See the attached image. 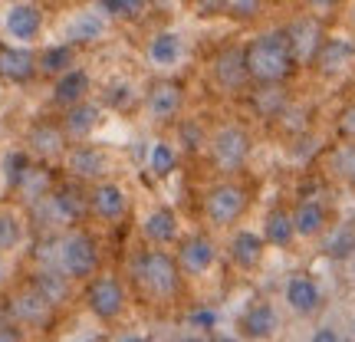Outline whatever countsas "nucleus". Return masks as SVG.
Segmentation results:
<instances>
[{"label":"nucleus","mask_w":355,"mask_h":342,"mask_svg":"<svg viewBox=\"0 0 355 342\" xmlns=\"http://www.w3.org/2000/svg\"><path fill=\"white\" fill-rule=\"evenodd\" d=\"M243 60H247V76L260 83V86H279L293 76L296 60H293L290 40L283 30L273 33H260L243 46Z\"/></svg>","instance_id":"f257e3e1"},{"label":"nucleus","mask_w":355,"mask_h":342,"mask_svg":"<svg viewBox=\"0 0 355 342\" xmlns=\"http://www.w3.org/2000/svg\"><path fill=\"white\" fill-rule=\"evenodd\" d=\"M139 280L145 283V290L152 296H175L178 293V283H181V270H178V260L168 257L165 250H145L139 257V266H135Z\"/></svg>","instance_id":"f03ea898"},{"label":"nucleus","mask_w":355,"mask_h":342,"mask_svg":"<svg viewBox=\"0 0 355 342\" xmlns=\"http://www.w3.org/2000/svg\"><path fill=\"white\" fill-rule=\"evenodd\" d=\"M243 211H247V191H243L241 185H234V181H224V185L211 188L207 198H204V217H207L214 228L234 224Z\"/></svg>","instance_id":"7ed1b4c3"},{"label":"nucleus","mask_w":355,"mask_h":342,"mask_svg":"<svg viewBox=\"0 0 355 342\" xmlns=\"http://www.w3.org/2000/svg\"><path fill=\"white\" fill-rule=\"evenodd\" d=\"M60 264L73 280H86L96 273V264H99V250H96V241L89 234H66L60 241Z\"/></svg>","instance_id":"20e7f679"},{"label":"nucleus","mask_w":355,"mask_h":342,"mask_svg":"<svg viewBox=\"0 0 355 342\" xmlns=\"http://www.w3.org/2000/svg\"><path fill=\"white\" fill-rule=\"evenodd\" d=\"M283 33H286V40H290V50H293L296 66L316 63L319 50H322V43H326L322 24H319L316 17H300V20H293Z\"/></svg>","instance_id":"39448f33"},{"label":"nucleus","mask_w":355,"mask_h":342,"mask_svg":"<svg viewBox=\"0 0 355 342\" xmlns=\"http://www.w3.org/2000/svg\"><path fill=\"white\" fill-rule=\"evenodd\" d=\"M211 155L220 171H237L250 155V135L241 126H224L211 142Z\"/></svg>","instance_id":"423d86ee"},{"label":"nucleus","mask_w":355,"mask_h":342,"mask_svg":"<svg viewBox=\"0 0 355 342\" xmlns=\"http://www.w3.org/2000/svg\"><path fill=\"white\" fill-rule=\"evenodd\" d=\"M86 303L99 319H115L125 309V293H122V287L112 277H96L89 283Z\"/></svg>","instance_id":"0eeeda50"},{"label":"nucleus","mask_w":355,"mask_h":342,"mask_svg":"<svg viewBox=\"0 0 355 342\" xmlns=\"http://www.w3.org/2000/svg\"><path fill=\"white\" fill-rule=\"evenodd\" d=\"M145 105H148L152 119L168 122V119H175V115L181 112V105H184V89H181V83H175V79H158V83H152V89L145 92Z\"/></svg>","instance_id":"6e6552de"},{"label":"nucleus","mask_w":355,"mask_h":342,"mask_svg":"<svg viewBox=\"0 0 355 342\" xmlns=\"http://www.w3.org/2000/svg\"><path fill=\"white\" fill-rule=\"evenodd\" d=\"M89 207H92V214L102 217V221H119V217H125V211H128V194L122 185L102 181V185H96L92 194H89Z\"/></svg>","instance_id":"1a4fd4ad"},{"label":"nucleus","mask_w":355,"mask_h":342,"mask_svg":"<svg viewBox=\"0 0 355 342\" xmlns=\"http://www.w3.org/2000/svg\"><path fill=\"white\" fill-rule=\"evenodd\" d=\"M214 79L220 83L224 89H241L247 86V60H243V50H234V46H227V50L217 53L214 60Z\"/></svg>","instance_id":"9d476101"},{"label":"nucleus","mask_w":355,"mask_h":342,"mask_svg":"<svg viewBox=\"0 0 355 342\" xmlns=\"http://www.w3.org/2000/svg\"><path fill=\"white\" fill-rule=\"evenodd\" d=\"M66 171L73 178H102L105 175V155L96 145H73L66 152Z\"/></svg>","instance_id":"9b49d317"},{"label":"nucleus","mask_w":355,"mask_h":342,"mask_svg":"<svg viewBox=\"0 0 355 342\" xmlns=\"http://www.w3.org/2000/svg\"><path fill=\"white\" fill-rule=\"evenodd\" d=\"M214 264V243L207 241L204 234H194L178 247V266L188 273H204L207 266Z\"/></svg>","instance_id":"f8f14e48"},{"label":"nucleus","mask_w":355,"mask_h":342,"mask_svg":"<svg viewBox=\"0 0 355 342\" xmlns=\"http://www.w3.org/2000/svg\"><path fill=\"white\" fill-rule=\"evenodd\" d=\"M37 56L30 50L20 46H0V76L10 79V83H26V79L37 73Z\"/></svg>","instance_id":"ddd939ff"},{"label":"nucleus","mask_w":355,"mask_h":342,"mask_svg":"<svg viewBox=\"0 0 355 342\" xmlns=\"http://www.w3.org/2000/svg\"><path fill=\"white\" fill-rule=\"evenodd\" d=\"M89 96V73L86 69H66L63 76H56V86H53V99L66 105V109H73L79 102H86Z\"/></svg>","instance_id":"4468645a"},{"label":"nucleus","mask_w":355,"mask_h":342,"mask_svg":"<svg viewBox=\"0 0 355 342\" xmlns=\"http://www.w3.org/2000/svg\"><path fill=\"white\" fill-rule=\"evenodd\" d=\"M66 128L56 126V122H37L30 128V148L43 158H56V155H66Z\"/></svg>","instance_id":"2eb2a0df"},{"label":"nucleus","mask_w":355,"mask_h":342,"mask_svg":"<svg viewBox=\"0 0 355 342\" xmlns=\"http://www.w3.org/2000/svg\"><path fill=\"white\" fill-rule=\"evenodd\" d=\"M43 30V13L33 3H17L7 13V33L13 40H33Z\"/></svg>","instance_id":"dca6fc26"},{"label":"nucleus","mask_w":355,"mask_h":342,"mask_svg":"<svg viewBox=\"0 0 355 342\" xmlns=\"http://www.w3.org/2000/svg\"><path fill=\"white\" fill-rule=\"evenodd\" d=\"M99 105H92V102H79L73 109H66V119H63V128L69 139H86L96 132L99 126Z\"/></svg>","instance_id":"f3484780"},{"label":"nucleus","mask_w":355,"mask_h":342,"mask_svg":"<svg viewBox=\"0 0 355 342\" xmlns=\"http://www.w3.org/2000/svg\"><path fill=\"white\" fill-rule=\"evenodd\" d=\"M352 56H355V46L349 40H326L316 56V63L326 76H336V73H343L345 66L352 63Z\"/></svg>","instance_id":"a211bd4d"},{"label":"nucleus","mask_w":355,"mask_h":342,"mask_svg":"<svg viewBox=\"0 0 355 342\" xmlns=\"http://www.w3.org/2000/svg\"><path fill=\"white\" fill-rule=\"evenodd\" d=\"M105 33V17L96 10H83L76 13L69 26H66V40L69 43H96Z\"/></svg>","instance_id":"6ab92c4d"},{"label":"nucleus","mask_w":355,"mask_h":342,"mask_svg":"<svg viewBox=\"0 0 355 342\" xmlns=\"http://www.w3.org/2000/svg\"><path fill=\"white\" fill-rule=\"evenodd\" d=\"M141 230L152 243H171L178 237V214L171 207H155L152 214L145 217Z\"/></svg>","instance_id":"aec40b11"},{"label":"nucleus","mask_w":355,"mask_h":342,"mask_svg":"<svg viewBox=\"0 0 355 342\" xmlns=\"http://www.w3.org/2000/svg\"><path fill=\"white\" fill-rule=\"evenodd\" d=\"M263 237L254 234V230H241V234H234V241H230V257H234V264L243 266V270H250V266L260 264V257H263Z\"/></svg>","instance_id":"412c9836"},{"label":"nucleus","mask_w":355,"mask_h":342,"mask_svg":"<svg viewBox=\"0 0 355 342\" xmlns=\"http://www.w3.org/2000/svg\"><path fill=\"white\" fill-rule=\"evenodd\" d=\"M293 224H296V234L303 237H316L326 228V207L319 201H300L296 211H293Z\"/></svg>","instance_id":"4be33fe9"},{"label":"nucleus","mask_w":355,"mask_h":342,"mask_svg":"<svg viewBox=\"0 0 355 342\" xmlns=\"http://www.w3.org/2000/svg\"><path fill=\"white\" fill-rule=\"evenodd\" d=\"M73 60H76V50H73V43H56V46H46V50L40 53V73H46V76H63L66 69H73Z\"/></svg>","instance_id":"5701e85b"},{"label":"nucleus","mask_w":355,"mask_h":342,"mask_svg":"<svg viewBox=\"0 0 355 342\" xmlns=\"http://www.w3.org/2000/svg\"><path fill=\"white\" fill-rule=\"evenodd\" d=\"M293 234H296V224H293V214L290 211H270L266 214V224H263V241L273 243V247H286L293 241Z\"/></svg>","instance_id":"b1692460"},{"label":"nucleus","mask_w":355,"mask_h":342,"mask_svg":"<svg viewBox=\"0 0 355 342\" xmlns=\"http://www.w3.org/2000/svg\"><path fill=\"white\" fill-rule=\"evenodd\" d=\"M286 300H290V306L296 309V313H313L319 306V290L316 283L309 277H293L290 287H286Z\"/></svg>","instance_id":"393cba45"},{"label":"nucleus","mask_w":355,"mask_h":342,"mask_svg":"<svg viewBox=\"0 0 355 342\" xmlns=\"http://www.w3.org/2000/svg\"><path fill=\"white\" fill-rule=\"evenodd\" d=\"M178 56H181V37H178V33L165 30V33L152 37V43H148V60H152L155 66H171V63H178Z\"/></svg>","instance_id":"a878e982"},{"label":"nucleus","mask_w":355,"mask_h":342,"mask_svg":"<svg viewBox=\"0 0 355 342\" xmlns=\"http://www.w3.org/2000/svg\"><path fill=\"white\" fill-rule=\"evenodd\" d=\"M254 109L263 119H279L286 112V89L283 86H260L254 92Z\"/></svg>","instance_id":"bb28decb"},{"label":"nucleus","mask_w":355,"mask_h":342,"mask_svg":"<svg viewBox=\"0 0 355 342\" xmlns=\"http://www.w3.org/2000/svg\"><path fill=\"white\" fill-rule=\"evenodd\" d=\"M273 330H277V313H273V306L260 303L243 316V332L254 336V339H266V336H273Z\"/></svg>","instance_id":"cd10ccee"},{"label":"nucleus","mask_w":355,"mask_h":342,"mask_svg":"<svg viewBox=\"0 0 355 342\" xmlns=\"http://www.w3.org/2000/svg\"><path fill=\"white\" fill-rule=\"evenodd\" d=\"M50 207L56 211V217H60L63 224H73V221H79V217H83V201H79L76 191H69V188L53 191Z\"/></svg>","instance_id":"c85d7f7f"},{"label":"nucleus","mask_w":355,"mask_h":342,"mask_svg":"<svg viewBox=\"0 0 355 342\" xmlns=\"http://www.w3.org/2000/svg\"><path fill=\"white\" fill-rule=\"evenodd\" d=\"M46 309H50V300L37 287L30 293H24V296H17V303H13V313L20 319H30V323H40V319L46 316Z\"/></svg>","instance_id":"c756f323"},{"label":"nucleus","mask_w":355,"mask_h":342,"mask_svg":"<svg viewBox=\"0 0 355 342\" xmlns=\"http://www.w3.org/2000/svg\"><path fill=\"white\" fill-rule=\"evenodd\" d=\"M148 168L155 178H168L178 168V152L168 142H155L152 152H148Z\"/></svg>","instance_id":"7c9ffc66"},{"label":"nucleus","mask_w":355,"mask_h":342,"mask_svg":"<svg viewBox=\"0 0 355 342\" xmlns=\"http://www.w3.org/2000/svg\"><path fill=\"white\" fill-rule=\"evenodd\" d=\"M102 10L112 13L115 20H139L148 10V0H102Z\"/></svg>","instance_id":"2f4dec72"},{"label":"nucleus","mask_w":355,"mask_h":342,"mask_svg":"<svg viewBox=\"0 0 355 342\" xmlns=\"http://www.w3.org/2000/svg\"><path fill=\"white\" fill-rule=\"evenodd\" d=\"M263 7V0H220V13H227L230 20H254Z\"/></svg>","instance_id":"473e14b6"},{"label":"nucleus","mask_w":355,"mask_h":342,"mask_svg":"<svg viewBox=\"0 0 355 342\" xmlns=\"http://www.w3.org/2000/svg\"><path fill=\"white\" fill-rule=\"evenodd\" d=\"M46 188H50V175L43 168H30L24 175V181H20V191L30 194V201L33 198H46Z\"/></svg>","instance_id":"72a5a7b5"},{"label":"nucleus","mask_w":355,"mask_h":342,"mask_svg":"<svg viewBox=\"0 0 355 342\" xmlns=\"http://www.w3.org/2000/svg\"><path fill=\"white\" fill-rule=\"evenodd\" d=\"M20 241V221L10 211H0V250H13Z\"/></svg>","instance_id":"f704fd0d"},{"label":"nucleus","mask_w":355,"mask_h":342,"mask_svg":"<svg viewBox=\"0 0 355 342\" xmlns=\"http://www.w3.org/2000/svg\"><path fill=\"white\" fill-rule=\"evenodd\" d=\"M352 250H355V234H352V230H345V228L339 230L329 243H326V254H329V257H349Z\"/></svg>","instance_id":"c9c22d12"},{"label":"nucleus","mask_w":355,"mask_h":342,"mask_svg":"<svg viewBox=\"0 0 355 342\" xmlns=\"http://www.w3.org/2000/svg\"><path fill=\"white\" fill-rule=\"evenodd\" d=\"M26 171H30V162H26L24 152L7 155V181H10L13 188H20V181H24Z\"/></svg>","instance_id":"e433bc0d"},{"label":"nucleus","mask_w":355,"mask_h":342,"mask_svg":"<svg viewBox=\"0 0 355 342\" xmlns=\"http://www.w3.org/2000/svg\"><path fill=\"white\" fill-rule=\"evenodd\" d=\"M336 165H339V171L349 178H355V148L352 145H345V148H339L336 152Z\"/></svg>","instance_id":"4c0bfd02"},{"label":"nucleus","mask_w":355,"mask_h":342,"mask_svg":"<svg viewBox=\"0 0 355 342\" xmlns=\"http://www.w3.org/2000/svg\"><path fill=\"white\" fill-rule=\"evenodd\" d=\"M339 132H343L345 139H355V102L345 105L343 115H339Z\"/></svg>","instance_id":"58836bf2"},{"label":"nucleus","mask_w":355,"mask_h":342,"mask_svg":"<svg viewBox=\"0 0 355 342\" xmlns=\"http://www.w3.org/2000/svg\"><path fill=\"white\" fill-rule=\"evenodd\" d=\"M191 323H194V326H214L217 316L211 313V309H201V313H194V316H191Z\"/></svg>","instance_id":"ea45409f"},{"label":"nucleus","mask_w":355,"mask_h":342,"mask_svg":"<svg viewBox=\"0 0 355 342\" xmlns=\"http://www.w3.org/2000/svg\"><path fill=\"white\" fill-rule=\"evenodd\" d=\"M313 342H339V339H336V332L332 330H319L316 336H313Z\"/></svg>","instance_id":"a19ab883"},{"label":"nucleus","mask_w":355,"mask_h":342,"mask_svg":"<svg viewBox=\"0 0 355 342\" xmlns=\"http://www.w3.org/2000/svg\"><path fill=\"white\" fill-rule=\"evenodd\" d=\"M309 7H316V10H329V7H336L339 0H306Z\"/></svg>","instance_id":"79ce46f5"},{"label":"nucleus","mask_w":355,"mask_h":342,"mask_svg":"<svg viewBox=\"0 0 355 342\" xmlns=\"http://www.w3.org/2000/svg\"><path fill=\"white\" fill-rule=\"evenodd\" d=\"M217 342H237V339H217Z\"/></svg>","instance_id":"37998d69"},{"label":"nucleus","mask_w":355,"mask_h":342,"mask_svg":"<svg viewBox=\"0 0 355 342\" xmlns=\"http://www.w3.org/2000/svg\"><path fill=\"white\" fill-rule=\"evenodd\" d=\"M125 342H145V339H125Z\"/></svg>","instance_id":"c03bdc74"},{"label":"nucleus","mask_w":355,"mask_h":342,"mask_svg":"<svg viewBox=\"0 0 355 342\" xmlns=\"http://www.w3.org/2000/svg\"><path fill=\"white\" fill-rule=\"evenodd\" d=\"M184 342H201V339H184Z\"/></svg>","instance_id":"a18cd8bd"}]
</instances>
